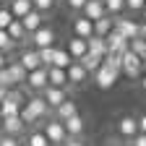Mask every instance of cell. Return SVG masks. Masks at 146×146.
I'll list each match as a JSON object with an SVG mask.
<instances>
[{
	"mask_svg": "<svg viewBox=\"0 0 146 146\" xmlns=\"http://www.w3.org/2000/svg\"><path fill=\"white\" fill-rule=\"evenodd\" d=\"M50 104H47V99H44V94H36V97H31L26 104H24V110H21V117L26 120V125H34V123H39V120H47L50 117Z\"/></svg>",
	"mask_w": 146,
	"mask_h": 146,
	"instance_id": "cell-1",
	"label": "cell"
},
{
	"mask_svg": "<svg viewBox=\"0 0 146 146\" xmlns=\"http://www.w3.org/2000/svg\"><path fill=\"white\" fill-rule=\"evenodd\" d=\"M120 68H115V65H110V63H102V68L94 73V84L99 86V89H112L115 84H117V78H120Z\"/></svg>",
	"mask_w": 146,
	"mask_h": 146,
	"instance_id": "cell-2",
	"label": "cell"
},
{
	"mask_svg": "<svg viewBox=\"0 0 146 146\" xmlns=\"http://www.w3.org/2000/svg\"><path fill=\"white\" fill-rule=\"evenodd\" d=\"M123 76L131 78V81H136V78L143 76V60L138 58L133 50H128V52L123 55Z\"/></svg>",
	"mask_w": 146,
	"mask_h": 146,
	"instance_id": "cell-3",
	"label": "cell"
},
{
	"mask_svg": "<svg viewBox=\"0 0 146 146\" xmlns=\"http://www.w3.org/2000/svg\"><path fill=\"white\" fill-rule=\"evenodd\" d=\"M42 131L47 133V138L52 141V146H63V143L68 141V131H65V123H63V120H58V117L47 120Z\"/></svg>",
	"mask_w": 146,
	"mask_h": 146,
	"instance_id": "cell-4",
	"label": "cell"
},
{
	"mask_svg": "<svg viewBox=\"0 0 146 146\" xmlns=\"http://www.w3.org/2000/svg\"><path fill=\"white\" fill-rule=\"evenodd\" d=\"M138 133H141L138 117H133V115H123V117L117 120V136H120V138L131 141V138H136Z\"/></svg>",
	"mask_w": 146,
	"mask_h": 146,
	"instance_id": "cell-5",
	"label": "cell"
},
{
	"mask_svg": "<svg viewBox=\"0 0 146 146\" xmlns=\"http://www.w3.org/2000/svg\"><path fill=\"white\" fill-rule=\"evenodd\" d=\"M29 42H31V47H50V44H55V29L52 26H42V29H36L31 36H29Z\"/></svg>",
	"mask_w": 146,
	"mask_h": 146,
	"instance_id": "cell-6",
	"label": "cell"
},
{
	"mask_svg": "<svg viewBox=\"0 0 146 146\" xmlns=\"http://www.w3.org/2000/svg\"><path fill=\"white\" fill-rule=\"evenodd\" d=\"M26 86L29 89H34V91H44L47 86H50V68H36V70H31L29 73V81H26Z\"/></svg>",
	"mask_w": 146,
	"mask_h": 146,
	"instance_id": "cell-7",
	"label": "cell"
},
{
	"mask_svg": "<svg viewBox=\"0 0 146 146\" xmlns=\"http://www.w3.org/2000/svg\"><path fill=\"white\" fill-rule=\"evenodd\" d=\"M107 44H110V52H117V55H125L131 50V39H128L123 31H117V29H112V34L107 36Z\"/></svg>",
	"mask_w": 146,
	"mask_h": 146,
	"instance_id": "cell-8",
	"label": "cell"
},
{
	"mask_svg": "<svg viewBox=\"0 0 146 146\" xmlns=\"http://www.w3.org/2000/svg\"><path fill=\"white\" fill-rule=\"evenodd\" d=\"M115 29H117V31H123L128 39H136V36H141L143 24H136L133 18H123V16H117V18H115Z\"/></svg>",
	"mask_w": 146,
	"mask_h": 146,
	"instance_id": "cell-9",
	"label": "cell"
},
{
	"mask_svg": "<svg viewBox=\"0 0 146 146\" xmlns=\"http://www.w3.org/2000/svg\"><path fill=\"white\" fill-rule=\"evenodd\" d=\"M18 63H21L29 73H31V70H36V68H42L39 50H36V47H26V50H21V55H18Z\"/></svg>",
	"mask_w": 146,
	"mask_h": 146,
	"instance_id": "cell-10",
	"label": "cell"
},
{
	"mask_svg": "<svg viewBox=\"0 0 146 146\" xmlns=\"http://www.w3.org/2000/svg\"><path fill=\"white\" fill-rule=\"evenodd\" d=\"M73 34L76 36H84V39H89L91 34H94V21L91 18H86L84 13H76V18H73Z\"/></svg>",
	"mask_w": 146,
	"mask_h": 146,
	"instance_id": "cell-11",
	"label": "cell"
},
{
	"mask_svg": "<svg viewBox=\"0 0 146 146\" xmlns=\"http://www.w3.org/2000/svg\"><path fill=\"white\" fill-rule=\"evenodd\" d=\"M86 78H89V70H86L78 60H73V63L68 65V81H70V86H84Z\"/></svg>",
	"mask_w": 146,
	"mask_h": 146,
	"instance_id": "cell-12",
	"label": "cell"
},
{
	"mask_svg": "<svg viewBox=\"0 0 146 146\" xmlns=\"http://www.w3.org/2000/svg\"><path fill=\"white\" fill-rule=\"evenodd\" d=\"M26 120L21 117V115H16V117H3V133L5 136H21L24 131H26Z\"/></svg>",
	"mask_w": 146,
	"mask_h": 146,
	"instance_id": "cell-13",
	"label": "cell"
},
{
	"mask_svg": "<svg viewBox=\"0 0 146 146\" xmlns=\"http://www.w3.org/2000/svg\"><path fill=\"white\" fill-rule=\"evenodd\" d=\"M70 55H73V60H81L84 55L89 52V39H84V36H76L73 34L70 39H68V47H65Z\"/></svg>",
	"mask_w": 146,
	"mask_h": 146,
	"instance_id": "cell-14",
	"label": "cell"
},
{
	"mask_svg": "<svg viewBox=\"0 0 146 146\" xmlns=\"http://www.w3.org/2000/svg\"><path fill=\"white\" fill-rule=\"evenodd\" d=\"M42 94H44V99H47V104L52 107V112H55V110H58L65 99H68V94H65V89H60V86H47L44 91H42Z\"/></svg>",
	"mask_w": 146,
	"mask_h": 146,
	"instance_id": "cell-15",
	"label": "cell"
},
{
	"mask_svg": "<svg viewBox=\"0 0 146 146\" xmlns=\"http://www.w3.org/2000/svg\"><path fill=\"white\" fill-rule=\"evenodd\" d=\"M84 16L91 18V21H99L102 16H107V5H104V0H89V3L84 5Z\"/></svg>",
	"mask_w": 146,
	"mask_h": 146,
	"instance_id": "cell-16",
	"label": "cell"
},
{
	"mask_svg": "<svg viewBox=\"0 0 146 146\" xmlns=\"http://www.w3.org/2000/svg\"><path fill=\"white\" fill-rule=\"evenodd\" d=\"M21 21H24V26L29 29V36H31V34H34L36 29H42V26H44V13L34 8L31 13H26V16L21 18Z\"/></svg>",
	"mask_w": 146,
	"mask_h": 146,
	"instance_id": "cell-17",
	"label": "cell"
},
{
	"mask_svg": "<svg viewBox=\"0 0 146 146\" xmlns=\"http://www.w3.org/2000/svg\"><path fill=\"white\" fill-rule=\"evenodd\" d=\"M68 68H58V65H50V86H60L68 89Z\"/></svg>",
	"mask_w": 146,
	"mask_h": 146,
	"instance_id": "cell-18",
	"label": "cell"
},
{
	"mask_svg": "<svg viewBox=\"0 0 146 146\" xmlns=\"http://www.w3.org/2000/svg\"><path fill=\"white\" fill-rule=\"evenodd\" d=\"M89 52H97L102 58L110 55V44H107V36H99V34H91L89 36Z\"/></svg>",
	"mask_w": 146,
	"mask_h": 146,
	"instance_id": "cell-19",
	"label": "cell"
},
{
	"mask_svg": "<svg viewBox=\"0 0 146 146\" xmlns=\"http://www.w3.org/2000/svg\"><path fill=\"white\" fill-rule=\"evenodd\" d=\"M8 34L13 36V42H16V44H21V42H26V39H29V29L24 26L21 18H16V21L8 26Z\"/></svg>",
	"mask_w": 146,
	"mask_h": 146,
	"instance_id": "cell-20",
	"label": "cell"
},
{
	"mask_svg": "<svg viewBox=\"0 0 146 146\" xmlns=\"http://www.w3.org/2000/svg\"><path fill=\"white\" fill-rule=\"evenodd\" d=\"M65 123V131H68V136H73V138H81L84 136V128H86V123H84V117L81 115H76V117H68V120H63Z\"/></svg>",
	"mask_w": 146,
	"mask_h": 146,
	"instance_id": "cell-21",
	"label": "cell"
},
{
	"mask_svg": "<svg viewBox=\"0 0 146 146\" xmlns=\"http://www.w3.org/2000/svg\"><path fill=\"white\" fill-rule=\"evenodd\" d=\"M112 29H115V16H102L99 21H94V34H99V36H110L112 34Z\"/></svg>",
	"mask_w": 146,
	"mask_h": 146,
	"instance_id": "cell-22",
	"label": "cell"
},
{
	"mask_svg": "<svg viewBox=\"0 0 146 146\" xmlns=\"http://www.w3.org/2000/svg\"><path fill=\"white\" fill-rule=\"evenodd\" d=\"M76 115H78V104L73 99H65L58 110H55V117L58 120H68V117H76Z\"/></svg>",
	"mask_w": 146,
	"mask_h": 146,
	"instance_id": "cell-23",
	"label": "cell"
},
{
	"mask_svg": "<svg viewBox=\"0 0 146 146\" xmlns=\"http://www.w3.org/2000/svg\"><path fill=\"white\" fill-rule=\"evenodd\" d=\"M78 63H81V65H84V68H86L89 73H97V70L102 68L104 58H102V55H97V52H86V55H84V58H81Z\"/></svg>",
	"mask_w": 146,
	"mask_h": 146,
	"instance_id": "cell-24",
	"label": "cell"
},
{
	"mask_svg": "<svg viewBox=\"0 0 146 146\" xmlns=\"http://www.w3.org/2000/svg\"><path fill=\"white\" fill-rule=\"evenodd\" d=\"M8 70H11V76H13V84L16 86H24L29 81V70L21 65V63H8Z\"/></svg>",
	"mask_w": 146,
	"mask_h": 146,
	"instance_id": "cell-25",
	"label": "cell"
},
{
	"mask_svg": "<svg viewBox=\"0 0 146 146\" xmlns=\"http://www.w3.org/2000/svg\"><path fill=\"white\" fill-rule=\"evenodd\" d=\"M8 8L13 11V16H16V18H24L26 13H31V11H34V3H31V0H11Z\"/></svg>",
	"mask_w": 146,
	"mask_h": 146,
	"instance_id": "cell-26",
	"label": "cell"
},
{
	"mask_svg": "<svg viewBox=\"0 0 146 146\" xmlns=\"http://www.w3.org/2000/svg\"><path fill=\"white\" fill-rule=\"evenodd\" d=\"M26 146H52V141L47 138L44 131H31L26 136Z\"/></svg>",
	"mask_w": 146,
	"mask_h": 146,
	"instance_id": "cell-27",
	"label": "cell"
},
{
	"mask_svg": "<svg viewBox=\"0 0 146 146\" xmlns=\"http://www.w3.org/2000/svg\"><path fill=\"white\" fill-rule=\"evenodd\" d=\"M21 104H16V102H11V99H3V104H0V115L3 117H16V115H21Z\"/></svg>",
	"mask_w": 146,
	"mask_h": 146,
	"instance_id": "cell-28",
	"label": "cell"
},
{
	"mask_svg": "<svg viewBox=\"0 0 146 146\" xmlns=\"http://www.w3.org/2000/svg\"><path fill=\"white\" fill-rule=\"evenodd\" d=\"M70 63H73V55H70L68 50H63V47L55 50V63H52V65H58V68H68Z\"/></svg>",
	"mask_w": 146,
	"mask_h": 146,
	"instance_id": "cell-29",
	"label": "cell"
},
{
	"mask_svg": "<svg viewBox=\"0 0 146 146\" xmlns=\"http://www.w3.org/2000/svg\"><path fill=\"white\" fill-rule=\"evenodd\" d=\"M55 44H50V47H39V58H42V65L44 68H50L52 63H55Z\"/></svg>",
	"mask_w": 146,
	"mask_h": 146,
	"instance_id": "cell-30",
	"label": "cell"
},
{
	"mask_svg": "<svg viewBox=\"0 0 146 146\" xmlns=\"http://www.w3.org/2000/svg\"><path fill=\"white\" fill-rule=\"evenodd\" d=\"M104 5H107V13H110V16H115V18L128 8V5H125V0H104Z\"/></svg>",
	"mask_w": 146,
	"mask_h": 146,
	"instance_id": "cell-31",
	"label": "cell"
},
{
	"mask_svg": "<svg viewBox=\"0 0 146 146\" xmlns=\"http://www.w3.org/2000/svg\"><path fill=\"white\" fill-rule=\"evenodd\" d=\"M13 21H16L13 11H11L8 5H0V29H8V26H11Z\"/></svg>",
	"mask_w": 146,
	"mask_h": 146,
	"instance_id": "cell-32",
	"label": "cell"
},
{
	"mask_svg": "<svg viewBox=\"0 0 146 146\" xmlns=\"http://www.w3.org/2000/svg\"><path fill=\"white\" fill-rule=\"evenodd\" d=\"M131 50L138 55L141 60H146V39H143V36H136V39H131Z\"/></svg>",
	"mask_w": 146,
	"mask_h": 146,
	"instance_id": "cell-33",
	"label": "cell"
},
{
	"mask_svg": "<svg viewBox=\"0 0 146 146\" xmlns=\"http://www.w3.org/2000/svg\"><path fill=\"white\" fill-rule=\"evenodd\" d=\"M16 47V42H13V36L8 34V29H0V50L3 52H11Z\"/></svg>",
	"mask_w": 146,
	"mask_h": 146,
	"instance_id": "cell-34",
	"label": "cell"
},
{
	"mask_svg": "<svg viewBox=\"0 0 146 146\" xmlns=\"http://www.w3.org/2000/svg\"><path fill=\"white\" fill-rule=\"evenodd\" d=\"M5 99H11V102H16V104H21V107H24V104L29 102V99L24 97V91H21V89H18V86H13V89H8V97H5Z\"/></svg>",
	"mask_w": 146,
	"mask_h": 146,
	"instance_id": "cell-35",
	"label": "cell"
},
{
	"mask_svg": "<svg viewBox=\"0 0 146 146\" xmlns=\"http://www.w3.org/2000/svg\"><path fill=\"white\" fill-rule=\"evenodd\" d=\"M34 8L36 11H42V13H52L55 11V0H31Z\"/></svg>",
	"mask_w": 146,
	"mask_h": 146,
	"instance_id": "cell-36",
	"label": "cell"
},
{
	"mask_svg": "<svg viewBox=\"0 0 146 146\" xmlns=\"http://www.w3.org/2000/svg\"><path fill=\"white\" fill-rule=\"evenodd\" d=\"M0 86H5V89H13L16 84H13V76H11V70H8V65L0 70Z\"/></svg>",
	"mask_w": 146,
	"mask_h": 146,
	"instance_id": "cell-37",
	"label": "cell"
},
{
	"mask_svg": "<svg viewBox=\"0 0 146 146\" xmlns=\"http://www.w3.org/2000/svg\"><path fill=\"white\" fill-rule=\"evenodd\" d=\"M89 3V0H65V5L70 13H84V5Z\"/></svg>",
	"mask_w": 146,
	"mask_h": 146,
	"instance_id": "cell-38",
	"label": "cell"
},
{
	"mask_svg": "<svg viewBox=\"0 0 146 146\" xmlns=\"http://www.w3.org/2000/svg\"><path fill=\"white\" fill-rule=\"evenodd\" d=\"M125 5H128V11H138V13H143V8H146V0H125Z\"/></svg>",
	"mask_w": 146,
	"mask_h": 146,
	"instance_id": "cell-39",
	"label": "cell"
},
{
	"mask_svg": "<svg viewBox=\"0 0 146 146\" xmlns=\"http://www.w3.org/2000/svg\"><path fill=\"white\" fill-rule=\"evenodd\" d=\"M0 146H21V141H18V136H0Z\"/></svg>",
	"mask_w": 146,
	"mask_h": 146,
	"instance_id": "cell-40",
	"label": "cell"
},
{
	"mask_svg": "<svg viewBox=\"0 0 146 146\" xmlns=\"http://www.w3.org/2000/svg\"><path fill=\"white\" fill-rule=\"evenodd\" d=\"M128 146H146V133H138L136 138L128 141Z\"/></svg>",
	"mask_w": 146,
	"mask_h": 146,
	"instance_id": "cell-41",
	"label": "cell"
},
{
	"mask_svg": "<svg viewBox=\"0 0 146 146\" xmlns=\"http://www.w3.org/2000/svg\"><path fill=\"white\" fill-rule=\"evenodd\" d=\"M63 146H86V143H84L81 138H73V136H68V141H65Z\"/></svg>",
	"mask_w": 146,
	"mask_h": 146,
	"instance_id": "cell-42",
	"label": "cell"
},
{
	"mask_svg": "<svg viewBox=\"0 0 146 146\" xmlns=\"http://www.w3.org/2000/svg\"><path fill=\"white\" fill-rule=\"evenodd\" d=\"M138 125H141V133H146V115L138 117Z\"/></svg>",
	"mask_w": 146,
	"mask_h": 146,
	"instance_id": "cell-43",
	"label": "cell"
},
{
	"mask_svg": "<svg viewBox=\"0 0 146 146\" xmlns=\"http://www.w3.org/2000/svg\"><path fill=\"white\" fill-rule=\"evenodd\" d=\"M5 65H8V60H5V52H3V50H0V70H3Z\"/></svg>",
	"mask_w": 146,
	"mask_h": 146,
	"instance_id": "cell-44",
	"label": "cell"
},
{
	"mask_svg": "<svg viewBox=\"0 0 146 146\" xmlns=\"http://www.w3.org/2000/svg\"><path fill=\"white\" fill-rule=\"evenodd\" d=\"M5 97H8V89H5V86H0V102H3Z\"/></svg>",
	"mask_w": 146,
	"mask_h": 146,
	"instance_id": "cell-45",
	"label": "cell"
},
{
	"mask_svg": "<svg viewBox=\"0 0 146 146\" xmlns=\"http://www.w3.org/2000/svg\"><path fill=\"white\" fill-rule=\"evenodd\" d=\"M141 89H143V94H146V76H141Z\"/></svg>",
	"mask_w": 146,
	"mask_h": 146,
	"instance_id": "cell-46",
	"label": "cell"
},
{
	"mask_svg": "<svg viewBox=\"0 0 146 146\" xmlns=\"http://www.w3.org/2000/svg\"><path fill=\"white\" fill-rule=\"evenodd\" d=\"M141 36H143V39H146V24H143V29H141Z\"/></svg>",
	"mask_w": 146,
	"mask_h": 146,
	"instance_id": "cell-47",
	"label": "cell"
},
{
	"mask_svg": "<svg viewBox=\"0 0 146 146\" xmlns=\"http://www.w3.org/2000/svg\"><path fill=\"white\" fill-rule=\"evenodd\" d=\"M0 136H3V115H0Z\"/></svg>",
	"mask_w": 146,
	"mask_h": 146,
	"instance_id": "cell-48",
	"label": "cell"
},
{
	"mask_svg": "<svg viewBox=\"0 0 146 146\" xmlns=\"http://www.w3.org/2000/svg\"><path fill=\"white\" fill-rule=\"evenodd\" d=\"M141 18H143V24H146V8H143V13H141Z\"/></svg>",
	"mask_w": 146,
	"mask_h": 146,
	"instance_id": "cell-49",
	"label": "cell"
},
{
	"mask_svg": "<svg viewBox=\"0 0 146 146\" xmlns=\"http://www.w3.org/2000/svg\"><path fill=\"white\" fill-rule=\"evenodd\" d=\"M8 3H11V0H0V5H8Z\"/></svg>",
	"mask_w": 146,
	"mask_h": 146,
	"instance_id": "cell-50",
	"label": "cell"
},
{
	"mask_svg": "<svg viewBox=\"0 0 146 146\" xmlns=\"http://www.w3.org/2000/svg\"><path fill=\"white\" fill-rule=\"evenodd\" d=\"M143 76H146V60H143Z\"/></svg>",
	"mask_w": 146,
	"mask_h": 146,
	"instance_id": "cell-51",
	"label": "cell"
},
{
	"mask_svg": "<svg viewBox=\"0 0 146 146\" xmlns=\"http://www.w3.org/2000/svg\"><path fill=\"white\" fill-rule=\"evenodd\" d=\"M0 104H3V102H0Z\"/></svg>",
	"mask_w": 146,
	"mask_h": 146,
	"instance_id": "cell-52",
	"label": "cell"
}]
</instances>
